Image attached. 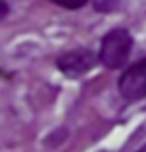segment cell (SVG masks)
Wrapping results in <instances>:
<instances>
[{
    "label": "cell",
    "instance_id": "277c9868",
    "mask_svg": "<svg viewBox=\"0 0 146 152\" xmlns=\"http://www.w3.org/2000/svg\"><path fill=\"white\" fill-rule=\"evenodd\" d=\"M92 4L98 13H113L119 9L121 0H92Z\"/></svg>",
    "mask_w": 146,
    "mask_h": 152
},
{
    "label": "cell",
    "instance_id": "7a4b0ae2",
    "mask_svg": "<svg viewBox=\"0 0 146 152\" xmlns=\"http://www.w3.org/2000/svg\"><path fill=\"white\" fill-rule=\"evenodd\" d=\"M119 94L129 102L146 98V58L134 63L123 71V75L119 77Z\"/></svg>",
    "mask_w": 146,
    "mask_h": 152
},
{
    "label": "cell",
    "instance_id": "52a82bcc",
    "mask_svg": "<svg viewBox=\"0 0 146 152\" xmlns=\"http://www.w3.org/2000/svg\"><path fill=\"white\" fill-rule=\"evenodd\" d=\"M138 152H146V144H144V146H142V148H140Z\"/></svg>",
    "mask_w": 146,
    "mask_h": 152
},
{
    "label": "cell",
    "instance_id": "5b68a950",
    "mask_svg": "<svg viewBox=\"0 0 146 152\" xmlns=\"http://www.w3.org/2000/svg\"><path fill=\"white\" fill-rule=\"evenodd\" d=\"M50 2L59 4L63 9H69V11H77V9H81V7L88 4V0H50Z\"/></svg>",
    "mask_w": 146,
    "mask_h": 152
},
{
    "label": "cell",
    "instance_id": "3957f363",
    "mask_svg": "<svg viewBox=\"0 0 146 152\" xmlns=\"http://www.w3.org/2000/svg\"><path fill=\"white\" fill-rule=\"evenodd\" d=\"M96 61H100V56H96L90 48H73L56 58V67L69 77H79L88 73L96 65Z\"/></svg>",
    "mask_w": 146,
    "mask_h": 152
},
{
    "label": "cell",
    "instance_id": "8992f818",
    "mask_svg": "<svg viewBox=\"0 0 146 152\" xmlns=\"http://www.w3.org/2000/svg\"><path fill=\"white\" fill-rule=\"evenodd\" d=\"M7 15H9V4L4 2V0H0V19L7 17Z\"/></svg>",
    "mask_w": 146,
    "mask_h": 152
},
{
    "label": "cell",
    "instance_id": "6da1fadb",
    "mask_svg": "<svg viewBox=\"0 0 146 152\" xmlns=\"http://www.w3.org/2000/svg\"><path fill=\"white\" fill-rule=\"evenodd\" d=\"M134 40L127 29H111L100 42V63L106 69H121L129 58Z\"/></svg>",
    "mask_w": 146,
    "mask_h": 152
}]
</instances>
